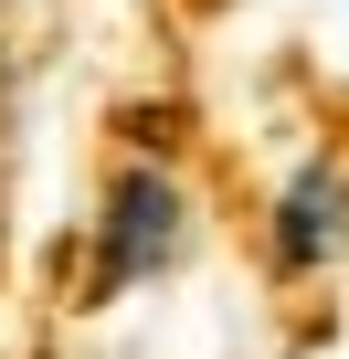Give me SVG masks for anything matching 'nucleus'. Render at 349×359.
Listing matches in <instances>:
<instances>
[{
    "label": "nucleus",
    "mask_w": 349,
    "mask_h": 359,
    "mask_svg": "<svg viewBox=\"0 0 349 359\" xmlns=\"http://www.w3.org/2000/svg\"><path fill=\"white\" fill-rule=\"evenodd\" d=\"M169 243H180V191H169L159 169H127L117 191H106V233H96V285H138L169 264Z\"/></svg>",
    "instance_id": "f257e3e1"
},
{
    "label": "nucleus",
    "mask_w": 349,
    "mask_h": 359,
    "mask_svg": "<svg viewBox=\"0 0 349 359\" xmlns=\"http://www.w3.org/2000/svg\"><path fill=\"white\" fill-rule=\"evenodd\" d=\"M328 222H338V180L307 169L296 191H286V212H275V264H317L328 254Z\"/></svg>",
    "instance_id": "f03ea898"
}]
</instances>
